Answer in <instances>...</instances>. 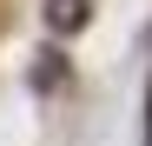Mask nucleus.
Wrapping results in <instances>:
<instances>
[{"instance_id": "obj_1", "label": "nucleus", "mask_w": 152, "mask_h": 146, "mask_svg": "<svg viewBox=\"0 0 152 146\" xmlns=\"http://www.w3.org/2000/svg\"><path fill=\"white\" fill-rule=\"evenodd\" d=\"M93 20V0H46V27L53 33H80Z\"/></svg>"}, {"instance_id": "obj_2", "label": "nucleus", "mask_w": 152, "mask_h": 146, "mask_svg": "<svg viewBox=\"0 0 152 146\" xmlns=\"http://www.w3.org/2000/svg\"><path fill=\"white\" fill-rule=\"evenodd\" d=\"M33 60H40V66H33V86H40V93H53V86L66 80V60L53 53V46H46V53H33Z\"/></svg>"}, {"instance_id": "obj_3", "label": "nucleus", "mask_w": 152, "mask_h": 146, "mask_svg": "<svg viewBox=\"0 0 152 146\" xmlns=\"http://www.w3.org/2000/svg\"><path fill=\"white\" fill-rule=\"evenodd\" d=\"M145 146H152V86H145Z\"/></svg>"}]
</instances>
